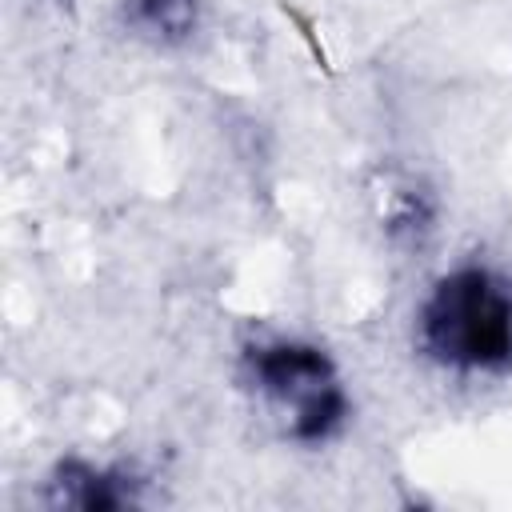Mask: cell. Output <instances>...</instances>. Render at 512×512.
<instances>
[{"label":"cell","mask_w":512,"mask_h":512,"mask_svg":"<svg viewBox=\"0 0 512 512\" xmlns=\"http://www.w3.org/2000/svg\"><path fill=\"white\" fill-rule=\"evenodd\" d=\"M420 344L460 372L512 364V288L484 268H456L420 304Z\"/></svg>","instance_id":"cell-1"},{"label":"cell","mask_w":512,"mask_h":512,"mask_svg":"<svg viewBox=\"0 0 512 512\" xmlns=\"http://www.w3.org/2000/svg\"><path fill=\"white\" fill-rule=\"evenodd\" d=\"M196 12H200V0H128L124 4V20L156 44L188 40L196 28Z\"/></svg>","instance_id":"cell-3"},{"label":"cell","mask_w":512,"mask_h":512,"mask_svg":"<svg viewBox=\"0 0 512 512\" xmlns=\"http://www.w3.org/2000/svg\"><path fill=\"white\" fill-rule=\"evenodd\" d=\"M56 488H60V504H76V508H120L132 500L120 476L92 464H64L56 476Z\"/></svg>","instance_id":"cell-4"},{"label":"cell","mask_w":512,"mask_h":512,"mask_svg":"<svg viewBox=\"0 0 512 512\" xmlns=\"http://www.w3.org/2000/svg\"><path fill=\"white\" fill-rule=\"evenodd\" d=\"M248 376L256 392L268 396L288 416V432L296 440L308 444L328 440L348 416L340 376L332 360L312 344L300 340L260 344L248 352Z\"/></svg>","instance_id":"cell-2"}]
</instances>
